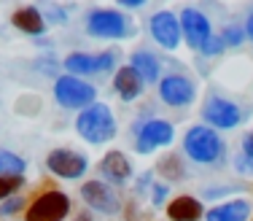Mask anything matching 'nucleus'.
Here are the masks:
<instances>
[{"label":"nucleus","mask_w":253,"mask_h":221,"mask_svg":"<svg viewBox=\"0 0 253 221\" xmlns=\"http://www.w3.org/2000/svg\"><path fill=\"white\" fill-rule=\"evenodd\" d=\"M229 192H232L229 186H208L202 194L208 197V200H221V197H224V194H229Z\"/></svg>","instance_id":"obj_30"},{"label":"nucleus","mask_w":253,"mask_h":221,"mask_svg":"<svg viewBox=\"0 0 253 221\" xmlns=\"http://www.w3.org/2000/svg\"><path fill=\"white\" fill-rule=\"evenodd\" d=\"M218 35H221V41L226 44V49H229V46H243L245 38H248V35H245V27L237 25V22H229Z\"/></svg>","instance_id":"obj_22"},{"label":"nucleus","mask_w":253,"mask_h":221,"mask_svg":"<svg viewBox=\"0 0 253 221\" xmlns=\"http://www.w3.org/2000/svg\"><path fill=\"white\" fill-rule=\"evenodd\" d=\"M76 133H78V138H84L92 146H102V143L116 138L119 124H116L113 111L105 103H94L76 116Z\"/></svg>","instance_id":"obj_2"},{"label":"nucleus","mask_w":253,"mask_h":221,"mask_svg":"<svg viewBox=\"0 0 253 221\" xmlns=\"http://www.w3.org/2000/svg\"><path fill=\"white\" fill-rule=\"evenodd\" d=\"M119 5H122V8H140L143 0H119Z\"/></svg>","instance_id":"obj_33"},{"label":"nucleus","mask_w":253,"mask_h":221,"mask_svg":"<svg viewBox=\"0 0 253 221\" xmlns=\"http://www.w3.org/2000/svg\"><path fill=\"white\" fill-rule=\"evenodd\" d=\"M41 14H43L46 25H68V11L62 8V5H46V8H41Z\"/></svg>","instance_id":"obj_24"},{"label":"nucleus","mask_w":253,"mask_h":221,"mask_svg":"<svg viewBox=\"0 0 253 221\" xmlns=\"http://www.w3.org/2000/svg\"><path fill=\"white\" fill-rule=\"evenodd\" d=\"M148 33H151L154 44H159L165 51H175L183 41L180 35V22H178V14H172L170 8H162L151 14L148 19Z\"/></svg>","instance_id":"obj_11"},{"label":"nucleus","mask_w":253,"mask_h":221,"mask_svg":"<svg viewBox=\"0 0 253 221\" xmlns=\"http://www.w3.org/2000/svg\"><path fill=\"white\" fill-rule=\"evenodd\" d=\"M11 25L19 30V33L30 35V38H41V35L46 33V27H49L38 5H19V8L11 14Z\"/></svg>","instance_id":"obj_16"},{"label":"nucleus","mask_w":253,"mask_h":221,"mask_svg":"<svg viewBox=\"0 0 253 221\" xmlns=\"http://www.w3.org/2000/svg\"><path fill=\"white\" fill-rule=\"evenodd\" d=\"M167 192H170V183H154V186H151V202H154V205H165V202H167Z\"/></svg>","instance_id":"obj_28"},{"label":"nucleus","mask_w":253,"mask_h":221,"mask_svg":"<svg viewBox=\"0 0 253 221\" xmlns=\"http://www.w3.org/2000/svg\"><path fill=\"white\" fill-rule=\"evenodd\" d=\"M129 68L140 76V81L146 84H159L162 81V59L148 49H135L129 54Z\"/></svg>","instance_id":"obj_15"},{"label":"nucleus","mask_w":253,"mask_h":221,"mask_svg":"<svg viewBox=\"0 0 253 221\" xmlns=\"http://www.w3.org/2000/svg\"><path fill=\"white\" fill-rule=\"evenodd\" d=\"M62 68L68 76H76V79L86 81L89 76H97V54H89V51H70L68 57L62 59Z\"/></svg>","instance_id":"obj_19"},{"label":"nucleus","mask_w":253,"mask_h":221,"mask_svg":"<svg viewBox=\"0 0 253 221\" xmlns=\"http://www.w3.org/2000/svg\"><path fill=\"white\" fill-rule=\"evenodd\" d=\"M54 100H57V105H62L65 111H78L81 113L84 108H89V105L97 103V87L84 79H76V76H57L54 79Z\"/></svg>","instance_id":"obj_4"},{"label":"nucleus","mask_w":253,"mask_h":221,"mask_svg":"<svg viewBox=\"0 0 253 221\" xmlns=\"http://www.w3.org/2000/svg\"><path fill=\"white\" fill-rule=\"evenodd\" d=\"M25 183V178H5L0 176V202H5L8 197H14V192Z\"/></svg>","instance_id":"obj_26"},{"label":"nucleus","mask_w":253,"mask_h":221,"mask_svg":"<svg viewBox=\"0 0 253 221\" xmlns=\"http://www.w3.org/2000/svg\"><path fill=\"white\" fill-rule=\"evenodd\" d=\"M22 208H25V200H22L19 194L8 197L5 202H0V216H14V213H19Z\"/></svg>","instance_id":"obj_27"},{"label":"nucleus","mask_w":253,"mask_h":221,"mask_svg":"<svg viewBox=\"0 0 253 221\" xmlns=\"http://www.w3.org/2000/svg\"><path fill=\"white\" fill-rule=\"evenodd\" d=\"M97 170L102 176V181L108 183V186H124V183L132 181V162L126 159L124 151H119V148H113V151H108L105 157L97 162Z\"/></svg>","instance_id":"obj_13"},{"label":"nucleus","mask_w":253,"mask_h":221,"mask_svg":"<svg viewBox=\"0 0 253 221\" xmlns=\"http://www.w3.org/2000/svg\"><path fill=\"white\" fill-rule=\"evenodd\" d=\"M132 138H135V151L137 154H154L156 148H167L175 140V127L167 119L151 116L143 119L132 127Z\"/></svg>","instance_id":"obj_5"},{"label":"nucleus","mask_w":253,"mask_h":221,"mask_svg":"<svg viewBox=\"0 0 253 221\" xmlns=\"http://www.w3.org/2000/svg\"><path fill=\"white\" fill-rule=\"evenodd\" d=\"M70 213V197L59 189L38 194L25 211V221H65Z\"/></svg>","instance_id":"obj_6"},{"label":"nucleus","mask_w":253,"mask_h":221,"mask_svg":"<svg viewBox=\"0 0 253 221\" xmlns=\"http://www.w3.org/2000/svg\"><path fill=\"white\" fill-rule=\"evenodd\" d=\"M243 27H245V35H248V38L253 41V8L248 11V19H245V25H243Z\"/></svg>","instance_id":"obj_32"},{"label":"nucleus","mask_w":253,"mask_h":221,"mask_svg":"<svg viewBox=\"0 0 253 221\" xmlns=\"http://www.w3.org/2000/svg\"><path fill=\"white\" fill-rule=\"evenodd\" d=\"M159 100L170 108H189L197 100V84L186 73H167L159 81Z\"/></svg>","instance_id":"obj_8"},{"label":"nucleus","mask_w":253,"mask_h":221,"mask_svg":"<svg viewBox=\"0 0 253 221\" xmlns=\"http://www.w3.org/2000/svg\"><path fill=\"white\" fill-rule=\"evenodd\" d=\"M116 65H119V51L116 49H105L97 54V68L100 73H116Z\"/></svg>","instance_id":"obj_23"},{"label":"nucleus","mask_w":253,"mask_h":221,"mask_svg":"<svg viewBox=\"0 0 253 221\" xmlns=\"http://www.w3.org/2000/svg\"><path fill=\"white\" fill-rule=\"evenodd\" d=\"M156 170L165 176V183L183 181V178H186V165L180 162L178 154H165V157L159 159V167H156Z\"/></svg>","instance_id":"obj_21"},{"label":"nucleus","mask_w":253,"mask_h":221,"mask_svg":"<svg viewBox=\"0 0 253 221\" xmlns=\"http://www.w3.org/2000/svg\"><path fill=\"white\" fill-rule=\"evenodd\" d=\"M81 200L86 202L92 211L105 213V216H116L122 211V197L113 186H108L102 178H94V181H84L81 186Z\"/></svg>","instance_id":"obj_10"},{"label":"nucleus","mask_w":253,"mask_h":221,"mask_svg":"<svg viewBox=\"0 0 253 221\" xmlns=\"http://www.w3.org/2000/svg\"><path fill=\"white\" fill-rule=\"evenodd\" d=\"M224 51H226V44L221 41L218 33H213L208 41H205V46L200 49V54H205V57H221Z\"/></svg>","instance_id":"obj_25"},{"label":"nucleus","mask_w":253,"mask_h":221,"mask_svg":"<svg viewBox=\"0 0 253 221\" xmlns=\"http://www.w3.org/2000/svg\"><path fill=\"white\" fill-rule=\"evenodd\" d=\"M86 35L100 41H126L135 35V22L122 8H92L86 14Z\"/></svg>","instance_id":"obj_3"},{"label":"nucleus","mask_w":253,"mask_h":221,"mask_svg":"<svg viewBox=\"0 0 253 221\" xmlns=\"http://www.w3.org/2000/svg\"><path fill=\"white\" fill-rule=\"evenodd\" d=\"M243 154L253 159V133H248V135L243 138Z\"/></svg>","instance_id":"obj_31"},{"label":"nucleus","mask_w":253,"mask_h":221,"mask_svg":"<svg viewBox=\"0 0 253 221\" xmlns=\"http://www.w3.org/2000/svg\"><path fill=\"white\" fill-rule=\"evenodd\" d=\"M183 154L194 165H218L226 154L224 138L208 124H191L183 133Z\"/></svg>","instance_id":"obj_1"},{"label":"nucleus","mask_w":253,"mask_h":221,"mask_svg":"<svg viewBox=\"0 0 253 221\" xmlns=\"http://www.w3.org/2000/svg\"><path fill=\"white\" fill-rule=\"evenodd\" d=\"M253 219V205L245 197H234L229 202L213 205L205 213V221H251Z\"/></svg>","instance_id":"obj_14"},{"label":"nucleus","mask_w":253,"mask_h":221,"mask_svg":"<svg viewBox=\"0 0 253 221\" xmlns=\"http://www.w3.org/2000/svg\"><path fill=\"white\" fill-rule=\"evenodd\" d=\"M234 170H237L240 176H253V159L245 157V154H237V157H234Z\"/></svg>","instance_id":"obj_29"},{"label":"nucleus","mask_w":253,"mask_h":221,"mask_svg":"<svg viewBox=\"0 0 253 221\" xmlns=\"http://www.w3.org/2000/svg\"><path fill=\"white\" fill-rule=\"evenodd\" d=\"M202 119L208 127H213L215 133L218 130H234L240 122H243V111H240L237 103L221 97V94H210L202 103Z\"/></svg>","instance_id":"obj_7"},{"label":"nucleus","mask_w":253,"mask_h":221,"mask_svg":"<svg viewBox=\"0 0 253 221\" xmlns=\"http://www.w3.org/2000/svg\"><path fill=\"white\" fill-rule=\"evenodd\" d=\"M178 22H180V35H183L186 46L194 49V51H200L205 46V41L213 35V25H210V19L202 14L200 8H194V5L180 8Z\"/></svg>","instance_id":"obj_9"},{"label":"nucleus","mask_w":253,"mask_h":221,"mask_svg":"<svg viewBox=\"0 0 253 221\" xmlns=\"http://www.w3.org/2000/svg\"><path fill=\"white\" fill-rule=\"evenodd\" d=\"M167 219L170 221H200L205 219V208L197 197L178 194L175 200L167 202Z\"/></svg>","instance_id":"obj_18"},{"label":"nucleus","mask_w":253,"mask_h":221,"mask_svg":"<svg viewBox=\"0 0 253 221\" xmlns=\"http://www.w3.org/2000/svg\"><path fill=\"white\" fill-rule=\"evenodd\" d=\"M46 167L49 173H54L57 178H65V181H78V178L86 173L89 159L84 154L73 151V148H54L46 157Z\"/></svg>","instance_id":"obj_12"},{"label":"nucleus","mask_w":253,"mask_h":221,"mask_svg":"<svg viewBox=\"0 0 253 221\" xmlns=\"http://www.w3.org/2000/svg\"><path fill=\"white\" fill-rule=\"evenodd\" d=\"M113 89H116V94L124 103H132V100H137L146 92V84L140 81V76H137L129 65H122V68L113 73Z\"/></svg>","instance_id":"obj_17"},{"label":"nucleus","mask_w":253,"mask_h":221,"mask_svg":"<svg viewBox=\"0 0 253 221\" xmlns=\"http://www.w3.org/2000/svg\"><path fill=\"white\" fill-rule=\"evenodd\" d=\"M25 170H27L25 157L8 151V148H0V176H5V178H25Z\"/></svg>","instance_id":"obj_20"}]
</instances>
